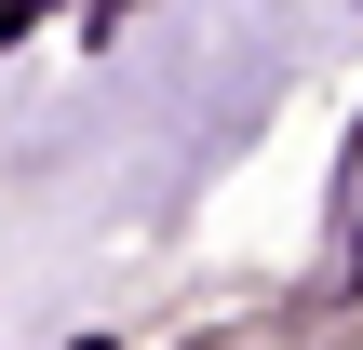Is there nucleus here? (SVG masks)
Listing matches in <instances>:
<instances>
[]
</instances>
